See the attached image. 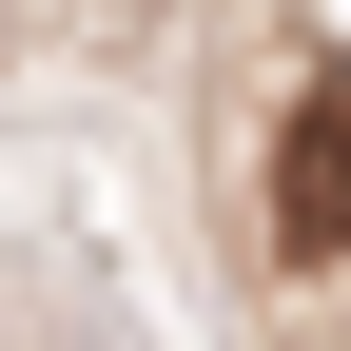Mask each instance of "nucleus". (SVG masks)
<instances>
[{"instance_id": "1", "label": "nucleus", "mask_w": 351, "mask_h": 351, "mask_svg": "<svg viewBox=\"0 0 351 351\" xmlns=\"http://www.w3.org/2000/svg\"><path fill=\"white\" fill-rule=\"evenodd\" d=\"M274 254H351V59L293 98V137H274Z\"/></svg>"}]
</instances>
